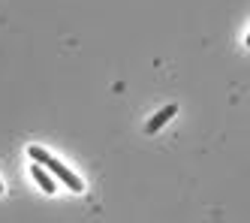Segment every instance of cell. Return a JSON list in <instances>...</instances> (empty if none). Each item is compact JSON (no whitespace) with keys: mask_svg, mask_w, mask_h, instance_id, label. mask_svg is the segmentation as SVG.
<instances>
[{"mask_svg":"<svg viewBox=\"0 0 250 223\" xmlns=\"http://www.w3.org/2000/svg\"><path fill=\"white\" fill-rule=\"evenodd\" d=\"M27 157H30V160H37L40 166H45V169H51V172H55V175H58V178L66 184V187L73 190V193H82V190H84L82 178H79L76 172H69V169H66V166H63L61 160H55V157H51V154L45 151V148H40V145H30V148H27Z\"/></svg>","mask_w":250,"mask_h":223,"instance_id":"1","label":"cell"},{"mask_svg":"<svg viewBox=\"0 0 250 223\" xmlns=\"http://www.w3.org/2000/svg\"><path fill=\"white\" fill-rule=\"evenodd\" d=\"M175 112H178V106H166L163 112H157V115H154V118L145 124V130H148V133H157V130L163 127L166 121H172V118H175Z\"/></svg>","mask_w":250,"mask_h":223,"instance_id":"2","label":"cell"},{"mask_svg":"<svg viewBox=\"0 0 250 223\" xmlns=\"http://www.w3.org/2000/svg\"><path fill=\"white\" fill-rule=\"evenodd\" d=\"M33 181H37V184H40V187H42L45 193H55V190H58V184L51 181V175L42 169L40 163H33Z\"/></svg>","mask_w":250,"mask_h":223,"instance_id":"3","label":"cell"},{"mask_svg":"<svg viewBox=\"0 0 250 223\" xmlns=\"http://www.w3.org/2000/svg\"><path fill=\"white\" fill-rule=\"evenodd\" d=\"M244 43H247V48H250V33H247V40H244Z\"/></svg>","mask_w":250,"mask_h":223,"instance_id":"4","label":"cell"},{"mask_svg":"<svg viewBox=\"0 0 250 223\" xmlns=\"http://www.w3.org/2000/svg\"><path fill=\"white\" fill-rule=\"evenodd\" d=\"M0 193H3V184H0Z\"/></svg>","mask_w":250,"mask_h":223,"instance_id":"5","label":"cell"}]
</instances>
